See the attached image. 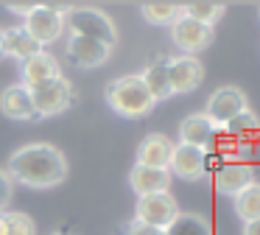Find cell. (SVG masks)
<instances>
[{
    "mask_svg": "<svg viewBox=\"0 0 260 235\" xmlns=\"http://www.w3.org/2000/svg\"><path fill=\"white\" fill-rule=\"evenodd\" d=\"M215 140V126L202 115H187L185 121L179 123V143L185 145H196V149H204L207 151Z\"/></svg>",
    "mask_w": 260,
    "mask_h": 235,
    "instance_id": "cell-17",
    "label": "cell"
},
{
    "mask_svg": "<svg viewBox=\"0 0 260 235\" xmlns=\"http://www.w3.org/2000/svg\"><path fill=\"white\" fill-rule=\"evenodd\" d=\"M168 65V81H171V95H187L202 87L204 81V65L196 56H171L165 59Z\"/></svg>",
    "mask_w": 260,
    "mask_h": 235,
    "instance_id": "cell-8",
    "label": "cell"
},
{
    "mask_svg": "<svg viewBox=\"0 0 260 235\" xmlns=\"http://www.w3.org/2000/svg\"><path fill=\"white\" fill-rule=\"evenodd\" d=\"M53 235H70V232H64V229H59V232H53Z\"/></svg>",
    "mask_w": 260,
    "mask_h": 235,
    "instance_id": "cell-30",
    "label": "cell"
},
{
    "mask_svg": "<svg viewBox=\"0 0 260 235\" xmlns=\"http://www.w3.org/2000/svg\"><path fill=\"white\" fill-rule=\"evenodd\" d=\"M168 173L171 177L187 179L196 182L207 173V151L196 149V145H185V143H174L168 157Z\"/></svg>",
    "mask_w": 260,
    "mask_h": 235,
    "instance_id": "cell-9",
    "label": "cell"
},
{
    "mask_svg": "<svg viewBox=\"0 0 260 235\" xmlns=\"http://www.w3.org/2000/svg\"><path fill=\"white\" fill-rule=\"evenodd\" d=\"M6 173L12 182L45 190V188H56L68 179V160L51 143H28V145H20L9 157Z\"/></svg>",
    "mask_w": 260,
    "mask_h": 235,
    "instance_id": "cell-1",
    "label": "cell"
},
{
    "mask_svg": "<svg viewBox=\"0 0 260 235\" xmlns=\"http://www.w3.org/2000/svg\"><path fill=\"white\" fill-rule=\"evenodd\" d=\"M20 76H23V87H37V84L42 81H51V78H59L62 76V70H59V62L53 53H48V50H40L37 56H31V59L23 62V67H20Z\"/></svg>",
    "mask_w": 260,
    "mask_h": 235,
    "instance_id": "cell-14",
    "label": "cell"
},
{
    "mask_svg": "<svg viewBox=\"0 0 260 235\" xmlns=\"http://www.w3.org/2000/svg\"><path fill=\"white\" fill-rule=\"evenodd\" d=\"M31 93V106H34V118H53L70 109L73 104V84L64 76L42 81L28 90Z\"/></svg>",
    "mask_w": 260,
    "mask_h": 235,
    "instance_id": "cell-4",
    "label": "cell"
},
{
    "mask_svg": "<svg viewBox=\"0 0 260 235\" xmlns=\"http://www.w3.org/2000/svg\"><path fill=\"white\" fill-rule=\"evenodd\" d=\"M40 50L42 48L23 31V28H6V31H3V53L12 56V59H20V65H23L25 59H31V56H37Z\"/></svg>",
    "mask_w": 260,
    "mask_h": 235,
    "instance_id": "cell-19",
    "label": "cell"
},
{
    "mask_svg": "<svg viewBox=\"0 0 260 235\" xmlns=\"http://www.w3.org/2000/svg\"><path fill=\"white\" fill-rule=\"evenodd\" d=\"M176 216H179V204H176V199L171 196V190H165V193H151V196H140V199H137L135 221L146 224V227L165 229Z\"/></svg>",
    "mask_w": 260,
    "mask_h": 235,
    "instance_id": "cell-7",
    "label": "cell"
},
{
    "mask_svg": "<svg viewBox=\"0 0 260 235\" xmlns=\"http://www.w3.org/2000/svg\"><path fill=\"white\" fill-rule=\"evenodd\" d=\"M171 143L162 132H151L143 137L140 149H137V165H148V168H168V157H171Z\"/></svg>",
    "mask_w": 260,
    "mask_h": 235,
    "instance_id": "cell-16",
    "label": "cell"
},
{
    "mask_svg": "<svg viewBox=\"0 0 260 235\" xmlns=\"http://www.w3.org/2000/svg\"><path fill=\"white\" fill-rule=\"evenodd\" d=\"M68 59L73 62L76 67H101L109 62L112 56V48L104 42H95V39H87V37H70L68 39Z\"/></svg>",
    "mask_w": 260,
    "mask_h": 235,
    "instance_id": "cell-11",
    "label": "cell"
},
{
    "mask_svg": "<svg viewBox=\"0 0 260 235\" xmlns=\"http://www.w3.org/2000/svg\"><path fill=\"white\" fill-rule=\"evenodd\" d=\"M0 112L12 121H34V106H31V93L23 84H12L0 93Z\"/></svg>",
    "mask_w": 260,
    "mask_h": 235,
    "instance_id": "cell-15",
    "label": "cell"
},
{
    "mask_svg": "<svg viewBox=\"0 0 260 235\" xmlns=\"http://www.w3.org/2000/svg\"><path fill=\"white\" fill-rule=\"evenodd\" d=\"M104 98H107L109 109L120 118H129V121H137V118L151 115V109L157 106V101L148 95L146 84L140 81V76H120L112 78L104 90Z\"/></svg>",
    "mask_w": 260,
    "mask_h": 235,
    "instance_id": "cell-2",
    "label": "cell"
},
{
    "mask_svg": "<svg viewBox=\"0 0 260 235\" xmlns=\"http://www.w3.org/2000/svg\"><path fill=\"white\" fill-rule=\"evenodd\" d=\"M0 56H6L3 53V28H0Z\"/></svg>",
    "mask_w": 260,
    "mask_h": 235,
    "instance_id": "cell-29",
    "label": "cell"
},
{
    "mask_svg": "<svg viewBox=\"0 0 260 235\" xmlns=\"http://www.w3.org/2000/svg\"><path fill=\"white\" fill-rule=\"evenodd\" d=\"M171 39H174V45L182 50V56H196L199 50H204L213 42V28L202 25V22H196V20L182 14L179 20L171 25Z\"/></svg>",
    "mask_w": 260,
    "mask_h": 235,
    "instance_id": "cell-10",
    "label": "cell"
},
{
    "mask_svg": "<svg viewBox=\"0 0 260 235\" xmlns=\"http://www.w3.org/2000/svg\"><path fill=\"white\" fill-rule=\"evenodd\" d=\"M34 6H37V3H6V9L12 11V14H20V17L25 20V17L34 11Z\"/></svg>",
    "mask_w": 260,
    "mask_h": 235,
    "instance_id": "cell-27",
    "label": "cell"
},
{
    "mask_svg": "<svg viewBox=\"0 0 260 235\" xmlns=\"http://www.w3.org/2000/svg\"><path fill=\"white\" fill-rule=\"evenodd\" d=\"M140 81L146 84L148 95H151L154 101L171 98V81H168V65H165V59L148 62L146 70L140 73Z\"/></svg>",
    "mask_w": 260,
    "mask_h": 235,
    "instance_id": "cell-18",
    "label": "cell"
},
{
    "mask_svg": "<svg viewBox=\"0 0 260 235\" xmlns=\"http://www.w3.org/2000/svg\"><path fill=\"white\" fill-rule=\"evenodd\" d=\"M140 17L148 25H174L182 17V3H143Z\"/></svg>",
    "mask_w": 260,
    "mask_h": 235,
    "instance_id": "cell-22",
    "label": "cell"
},
{
    "mask_svg": "<svg viewBox=\"0 0 260 235\" xmlns=\"http://www.w3.org/2000/svg\"><path fill=\"white\" fill-rule=\"evenodd\" d=\"M243 109H249V106H246V93H243L241 87H235V84H224V87H218L207 98L204 118H207L215 129H218V126L224 129L226 123L235 121Z\"/></svg>",
    "mask_w": 260,
    "mask_h": 235,
    "instance_id": "cell-5",
    "label": "cell"
},
{
    "mask_svg": "<svg viewBox=\"0 0 260 235\" xmlns=\"http://www.w3.org/2000/svg\"><path fill=\"white\" fill-rule=\"evenodd\" d=\"M243 235H260V218H257V221L243 224Z\"/></svg>",
    "mask_w": 260,
    "mask_h": 235,
    "instance_id": "cell-28",
    "label": "cell"
},
{
    "mask_svg": "<svg viewBox=\"0 0 260 235\" xmlns=\"http://www.w3.org/2000/svg\"><path fill=\"white\" fill-rule=\"evenodd\" d=\"M12 190H14V185H12V179H9V173L0 171V213H3V207L12 201Z\"/></svg>",
    "mask_w": 260,
    "mask_h": 235,
    "instance_id": "cell-26",
    "label": "cell"
},
{
    "mask_svg": "<svg viewBox=\"0 0 260 235\" xmlns=\"http://www.w3.org/2000/svg\"><path fill=\"white\" fill-rule=\"evenodd\" d=\"M254 182V168L249 162H224L213 173V185L221 196H238Z\"/></svg>",
    "mask_w": 260,
    "mask_h": 235,
    "instance_id": "cell-12",
    "label": "cell"
},
{
    "mask_svg": "<svg viewBox=\"0 0 260 235\" xmlns=\"http://www.w3.org/2000/svg\"><path fill=\"white\" fill-rule=\"evenodd\" d=\"M0 235H3V218H0Z\"/></svg>",
    "mask_w": 260,
    "mask_h": 235,
    "instance_id": "cell-31",
    "label": "cell"
},
{
    "mask_svg": "<svg viewBox=\"0 0 260 235\" xmlns=\"http://www.w3.org/2000/svg\"><path fill=\"white\" fill-rule=\"evenodd\" d=\"M23 31L28 34L40 48L53 45L59 37H62V31H64V14H59L51 3H37L34 11L25 17Z\"/></svg>",
    "mask_w": 260,
    "mask_h": 235,
    "instance_id": "cell-6",
    "label": "cell"
},
{
    "mask_svg": "<svg viewBox=\"0 0 260 235\" xmlns=\"http://www.w3.org/2000/svg\"><path fill=\"white\" fill-rule=\"evenodd\" d=\"M235 201V213L243 224L257 221L260 218V182H252L249 188H243L238 196H232Z\"/></svg>",
    "mask_w": 260,
    "mask_h": 235,
    "instance_id": "cell-21",
    "label": "cell"
},
{
    "mask_svg": "<svg viewBox=\"0 0 260 235\" xmlns=\"http://www.w3.org/2000/svg\"><path fill=\"white\" fill-rule=\"evenodd\" d=\"M165 235H213L207 218H202L199 213H182L162 229Z\"/></svg>",
    "mask_w": 260,
    "mask_h": 235,
    "instance_id": "cell-20",
    "label": "cell"
},
{
    "mask_svg": "<svg viewBox=\"0 0 260 235\" xmlns=\"http://www.w3.org/2000/svg\"><path fill=\"white\" fill-rule=\"evenodd\" d=\"M64 28L70 31V37H87L109 45V48L118 45V28H115L112 17L101 9H90V6L70 9L64 14Z\"/></svg>",
    "mask_w": 260,
    "mask_h": 235,
    "instance_id": "cell-3",
    "label": "cell"
},
{
    "mask_svg": "<svg viewBox=\"0 0 260 235\" xmlns=\"http://www.w3.org/2000/svg\"><path fill=\"white\" fill-rule=\"evenodd\" d=\"M0 218H3V235H37V224L28 213L6 210L0 213Z\"/></svg>",
    "mask_w": 260,
    "mask_h": 235,
    "instance_id": "cell-24",
    "label": "cell"
},
{
    "mask_svg": "<svg viewBox=\"0 0 260 235\" xmlns=\"http://www.w3.org/2000/svg\"><path fill=\"white\" fill-rule=\"evenodd\" d=\"M182 14L196 20V22H202V25L213 28L215 22L224 17V3H204V0H199V3H185L182 6Z\"/></svg>",
    "mask_w": 260,
    "mask_h": 235,
    "instance_id": "cell-23",
    "label": "cell"
},
{
    "mask_svg": "<svg viewBox=\"0 0 260 235\" xmlns=\"http://www.w3.org/2000/svg\"><path fill=\"white\" fill-rule=\"evenodd\" d=\"M129 185L132 190L140 196H151V193H165L171 188V173L168 168H148V165H137L129 171Z\"/></svg>",
    "mask_w": 260,
    "mask_h": 235,
    "instance_id": "cell-13",
    "label": "cell"
},
{
    "mask_svg": "<svg viewBox=\"0 0 260 235\" xmlns=\"http://www.w3.org/2000/svg\"><path fill=\"white\" fill-rule=\"evenodd\" d=\"M257 126H260L257 115H254L252 109H243L241 115H238L235 121H230L224 129H226L230 134H243V132H249V129H257Z\"/></svg>",
    "mask_w": 260,
    "mask_h": 235,
    "instance_id": "cell-25",
    "label": "cell"
}]
</instances>
